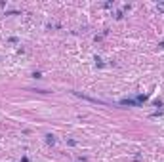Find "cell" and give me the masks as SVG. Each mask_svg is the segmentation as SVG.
I'll return each mask as SVG.
<instances>
[{"label": "cell", "mask_w": 164, "mask_h": 162, "mask_svg": "<svg viewBox=\"0 0 164 162\" xmlns=\"http://www.w3.org/2000/svg\"><path fill=\"white\" fill-rule=\"evenodd\" d=\"M158 10H160V12H164V4H158Z\"/></svg>", "instance_id": "obj_1"}]
</instances>
